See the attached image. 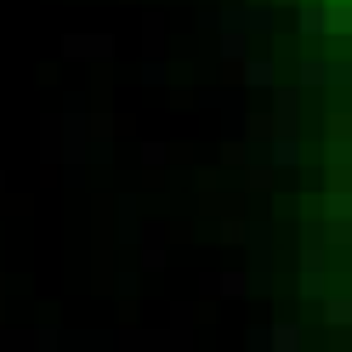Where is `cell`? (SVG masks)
Returning <instances> with one entry per match:
<instances>
[{
  "instance_id": "6da1fadb",
  "label": "cell",
  "mask_w": 352,
  "mask_h": 352,
  "mask_svg": "<svg viewBox=\"0 0 352 352\" xmlns=\"http://www.w3.org/2000/svg\"><path fill=\"white\" fill-rule=\"evenodd\" d=\"M273 346H278V352H290V346H296V329H290V324L273 329Z\"/></svg>"
}]
</instances>
